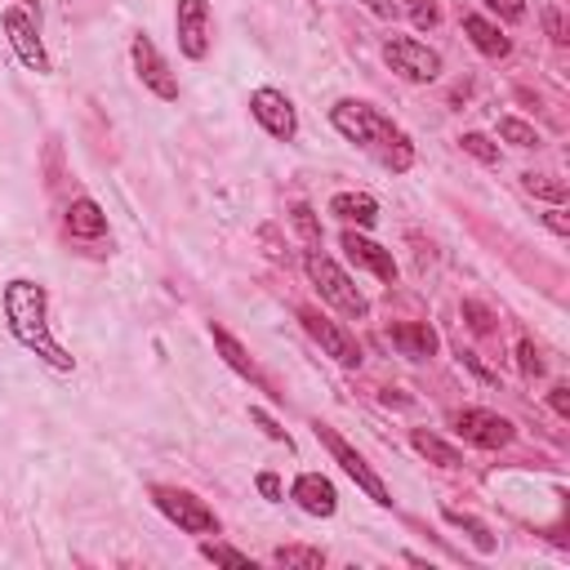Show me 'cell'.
Listing matches in <instances>:
<instances>
[{"label": "cell", "mask_w": 570, "mask_h": 570, "mask_svg": "<svg viewBox=\"0 0 570 570\" xmlns=\"http://www.w3.org/2000/svg\"><path fill=\"white\" fill-rule=\"evenodd\" d=\"M0 316H4V330L13 334V343L22 352H31L45 370H53V374H71L76 370V356L53 334L45 281H36V276H9L0 285Z\"/></svg>", "instance_id": "6da1fadb"}, {"label": "cell", "mask_w": 570, "mask_h": 570, "mask_svg": "<svg viewBox=\"0 0 570 570\" xmlns=\"http://www.w3.org/2000/svg\"><path fill=\"white\" fill-rule=\"evenodd\" d=\"M330 125L338 129L343 142L370 151V156H374L383 169H392V174H405V169L414 165V142H410V134H405L387 111H379V107L365 102V98H338V102L330 107Z\"/></svg>", "instance_id": "7a4b0ae2"}, {"label": "cell", "mask_w": 570, "mask_h": 570, "mask_svg": "<svg viewBox=\"0 0 570 570\" xmlns=\"http://www.w3.org/2000/svg\"><path fill=\"white\" fill-rule=\"evenodd\" d=\"M303 272H307L312 289L321 294V303H330L334 312H343V316H352V321H365V316H370V298L356 289V281H352L330 254L307 249V254H303Z\"/></svg>", "instance_id": "3957f363"}, {"label": "cell", "mask_w": 570, "mask_h": 570, "mask_svg": "<svg viewBox=\"0 0 570 570\" xmlns=\"http://www.w3.org/2000/svg\"><path fill=\"white\" fill-rule=\"evenodd\" d=\"M0 31H4L13 58H18L27 71H36V76H49V71H53V58H49V49H45L40 13H36V9H27V4H18V0L4 4V9H0Z\"/></svg>", "instance_id": "277c9868"}, {"label": "cell", "mask_w": 570, "mask_h": 570, "mask_svg": "<svg viewBox=\"0 0 570 570\" xmlns=\"http://www.w3.org/2000/svg\"><path fill=\"white\" fill-rule=\"evenodd\" d=\"M151 503H156V512H160L169 525H178L183 534L205 539V534H218V530H223L218 512H214L200 494H191V490H183V485H151Z\"/></svg>", "instance_id": "5b68a950"}, {"label": "cell", "mask_w": 570, "mask_h": 570, "mask_svg": "<svg viewBox=\"0 0 570 570\" xmlns=\"http://www.w3.org/2000/svg\"><path fill=\"white\" fill-rule=\"evenodd\" d=\"M312 432H316V441L330 450V459H334V463H338V468H343V472L356 481V490H361L370 503L392 508V490H387V485H383V476H379V472L365 463V454H361L356 445H347V441H343V436H338L330 423H321V419L312 423Z\"/></svg>", "instance_id": "8992f818"}, {"label": "cell", "mask_w": 570, "mask_h": 570, "mask_svg": "<svg viewBox=\"0 0 570 570\" xmlns=\"http://www.w3.org/2000/svg\"><path fill=\"white\" fill-rule=\"evenodd\" d=\"M383 62L410 85H432V80H441V67H445V58L432 45L414 40V36H387L383 40Z\"/></svg>", "instance_id": "52a82bcc"}, {"label": "cell", "mask_w": 570, "mask_h": 570, "mask_svg": "<svg viewBox=\"0 0 570 570\" xmlns=\"http://www.w3.org/2000/svg\"><path fill=\"white\" fill-rule=\"evenodd\" d=\"M129 62H134V76L147 94H156L160 102H178V76L169 71L165 53L156 49V40L147 31H134L129 36Z\"/></svg>", "instance_id": "ba28073f"}, {"label": "cell", "mask_w": 570, "mask_h": 570, "mask_svg": "<svg viewBox=\"0 0 570 570\" xmlns=\"http://www.w3.org/2000/svg\"><path fill=\"white\" fill-rule=\"evenodd\" d=\"M249 116H254V120L263 125V134L276 138V142H294V138H298V107H294V98H289L285 89H276V85L249 89Z\"/></svg>", "instance_id": "9c48e42d"}, {"label": "cell", "mask_w": 570, "mask_h": 570, "mask_svg": "<svg viewBox=\"0 0 570 570\" xmlns=\"http://www.w3.org/2000/svg\"><path fill=\"white\" fill-rule=\"evenodd\" d=\"M454 428H459V436H463L468 445H476V450H503V445L517 436L512 419H503V414H494V410H485V405H463V410H454Z\"/></svg>", "instance_id": "30bf717a"}, {"label": "cell", "mask_w": 570, "mask_h": 570, "mask_svg": "<svg viewBox=\"0 0 570 570\" xmlns=\"http://www.w3.org/2000/svg\"><path fill=\"white\" fill-rule=\"evenodd\" d=\"M174 40L187 62H200L209 53V0H178L174 4Z\"/></svg>", "instance_id": "8fae6325"}, {"label": "cell", "mask_w": 570, "mask_h": 570, "mask_svg": "<svg viewBox=\"0 0 570 570\" xmlns=\"http://www.w3.org/2000/svg\"><path fill=\"white\" fill-rule=\"evenodd\" d=\"M298 321H303L307 338H312L325 356H334L338 365H361V347H356V338H352L338 321H330V316L316 312V307H298Z\"/></svg>", "instance_id": "7c38bea8"}, {"label": "cell", "mask_w": 570, "mask_h": 570, "mask_svg": "<svg viewBox=\"0 0 570 570\" xmlns=\"http://www.w3.org/2000/svg\"><path fill=\"white\" fill-rule=\"evenodd\" d=\"M343 249H347V258L356 263V267H365V272H374L383 285H396V258H392V249H383L379 240H370L361 227H343Z\"/></svg>", "instance_id": "4fadbf2b"}, {"label": "cell", "mask_w": 570, "mask_h": 570, "mask_svg": "<svg viewBox=\"0 0 570 570\" xmlns=\"http://www.w3.org/2000/svg\"><path fill=\"white\" fill-rule=\"evenodd\" d=\"M289 499H294L307 517H321V521H330V517L338 512V490H334V481H330L325 472H298V476L289 481Z\"/></svg>", "instance_id": "5bb4252c"}, {"label": "cell", "mask_w": 570, "mask_h": 570, "mask_svg": "<svg viewBox=\"0 0 570 570\" xmlns=\"http://www.w3.org/2000/svg\"><path fill=\"white\" fill-rule=\"evenodd\" d=\"M463 36H468V45H472L481 58H508V53H512V40L503 36V27L490 22V18L476 13V9L463 13Z\"/></svg>", "instance_id": "9a60e30c"}, {"label": "cell", "mask_w": 570, "mask_h": 570, "mask_svg": "<svg viewBox=\"0 0 570 570\" xmlns=\"http://www.w3.org/2000/svg\"><path fill=\"white\" fill-rule=\"evenodd\" d=\"M330 214L343 223V227H361L370 232L379 223V200L370 191H334L330 196Z\"/></svg>", "instance_id": "2e32d148"}, {"label": "cell", "mask_w": 570, "mask_h": 570, "mask_svg": "<svg viewBox=\"0 0 570 570\" xmlns=\"http://www.w3.org/2000/svg\"><path fill=\"white\" fill-rule=\"evenodd\" d=\"M387 338H392V347H396L401 356H410V361H428V356L436 352V343H441L428 321H396V325L387 330Z\"/></svg>", "instance_id": "e0dca14e"}, {"label": "cell", "mask_w": 570, "mask_h": 570, "mask_svg": "<svg viewBox=\"0 0 570 570\" xmlns=\"http://www.w3.org/2000/svg\"><path fill=\"white\" fill-rule=\"evenodd\" d=\"M67 232L80 236V240H102L107 236V214L94 196H76L67 205Z\"/></svg>", "instance_id": "ac0fdd59"}, {"label": "cell", "mask_w": 570, "mask_h": 570, "mask_svg": "<svg viewBox=\"0 0 570 570\" xmlns=\"http://www.w3.org/2000/svg\"><path fill=\"white\" fill-rule=\"evenodd\" d=\"M209 338H214V352L227 361V370H236L240 379H254V383H263L258 379V365H254V356L245 352V343L227 330V325H218V321H209Z\"/></svg>", "instance_id": "d6986e66"}, {"label": "cell", "mask_w": 570, "mask_h": 570, "mask_svg": "<svg viewBox=\"0 0 570 570\" xmlns=\"http://www.w3.org/2000/svg\"><path fill=\"white\" fill-rule=\"evenodd\" d=\"M410 450L423 454V459L436 463V468H463V454H459L445 436H436V432H428V428H410Z\"/></svg>", "instance_id": "ffe728a7"}, {"label": "cell", "mask_w": 570, "mask_h": 570, "mask_svg": "<svg viewBox=\"0 0 570 570\" xmlns=\"http://www.w3.org/2000/svg\"><path fill=\"white\" fill-rule=\"evenodd\" d=\"M441 517H445L454 530H463V534H468V543H472L481 557H490V552L499 548V539L490 534V525H485L481 517H472V512H459V508H441Z\"/></svg>", "instance_id": "44dd1931"}, {"label": "cell", "mask_w": 570, "mask_h": 570, "mask_svg": "<svg viewBox=\"0 0 570 570\" xmlns=\"http://www.w3.org/2000/svg\"><path fill=\"white\" fill-rule=\"evenodd\" d=\"M494 134H499L503 142H512V147H521V151H530V147H539V142H543V138H539V129H534L530 120H521V116H512V111L494 120Z\"/></svg>", "instance_id": "7402d4cb"}, {"label": "cell", "mask_w": 570, "mask_h": 570, "mask_svg": "<svg viewBox=\"0 0 570 570\" xmlns=\"http://www.w3.org/2000/svg\"><path fill=\"white\" fill-rule=\"evenodd\" d=\"M200 557H205V561H214V566H236V570H254V557H249V552H240V548H232V543H223L218 534H214V539H209V534L200 539Z\"/></svg>", "instance_id": "603a6c76"}, {"label": "cell", "mask_w": 570, "mask_h": 570, "mask_svg": "<svg viewBox=\"0 0 570 570\" xmlns=\"http://www.w3.org/2000/svg\"><path fill=\"white\" fill-rule=\"evenodd\" d=\"M276 566H298V570H321L325 566V552L321 548H307V543H281L272 552Z\"/></svg>", "instance_id": "cb8c5ba5"}, {"label": "cell", "mask_w": 570, "mask_h": 570, "mask_svg": "<svg viewBox=\"0 0 570 570\" xmlns=\"http://www.w3.org/2000/svg\"><path fill=\"white\" fill-rule=\"evenodd\" d=\"M521 187H525L530 196H543V200H552V205H566V183L552 178V174H521Z\"/></svg>", "instance_id": "d4e9b609"}, {"label": "cell", "mask_w": 570, "mask_h": 570, "mask_svg": "<svg viewBox=\"0 0 570 570\" xmlns=\"http://www.w3.org/2000/svg\"><path fill=\"white\" fill-rule=\"evenodd\" d=\"M459 147H463L468 156H476L481 165H499V142H490V138L476 134V129H468V134L459 138Z\"/></svg>", "instance_id": "484cf974"}, {"label": "cell", "mask_w": 570, "mask_h": 570, "mask_svg": "<svg viewBox=\"0 0 570 570\" xmlns=\"http://www.w3.org/2000/svg\"><path fill=\"white\" fill-rule=\"evenodd\" d=\"M517 370H521L525 379H539V374H543V356H539L534 338H517Z\"/></svg>", "instance_id": "4316f807"}, {"label": "cell", "mask_w": 570, "mask_h": 570, "mask_svg": "<svg viewBox=\"0 0 570 570\" xmlns=\"http://www.w3.org/2000/svg\"><path fill=\"white\" fill-rule=\"evenodd\" d=\"M405 4V13H410V22L419 27V31H432L436 22H441V9L432 4V0H401Z\"/></svg>", "instance_id": "83f0119b"}, {"label": "cell", "mask_w": 570, "mask_h": 570, "mask_svg": "<svg viewBox=\"0 0 570 570\" xmlns=\"http://www.w3.org/2000/svg\"><path fill=\"white\" fill-rule=\"evenodd\" d=\"M249 423H258V428H263V436H272V441H281L285 450H294L289 432H285V428H281V423H276V419H272V414H267L263 405H249Z\"/></svg>", "instance_id": "f1b7e54d"}, {"label": "cell", "mask_w": 570, "mask_h": 570, "mask_svg": "<svg viewBox=\"0 0 570 570\" xmlns=\"http://www.w3.org/2000/svg\"><path fill=\"white\" fill-rule=\"evenodd\" d=\"M289 218H294V227H298V232L307 236V245L316 249V245H321V227H316L312 209H307V205H294V209H289Z\"/></svg>", "instance_id": "f546056e"}, {"label": "cell", "mask_w": 570, "mask_h": 570, "mask_svg": "<svg viewBox=\"0 0 570 570\" xmlns=\"http://www.w3.org/2000/svg\"><path fill=\"white\" fill-rule=\"evenodd\" d=\"M254 485H258V494H263L267 503H281V499H285V485H281V476H276L272 468H263V472L254 476Z\"/></svg>", "instance_id": "4dcf8cb0"}, {"label": "cell", "mask_w": 570, "mask_h": 570, "mask_svg": "<svg viewBox=\"0 0 570 570\" xmlns=\"http://www.w3.org/2000/svg\"><path fill=\"white\" fill-rule=\"evenodd\" d=\"M490 13H499L503 22H521L525 18V0H481Z\"/></svg>", "instance_id": "1f68e13d"}, {"label": "cell", "mask_w": 570, "mask_h": 570, "mask_svg": "<svg viewBox=\"0 0 570 570\" xmlns=\"http://www.w3.org/2000/svg\"><path fill=\"white\" fill-rule=\"evenodd\" d=\"M539 223H543L552 236H570V218H566V209H561V205L543 209V214H539Z\"/></svg>", "instance_id": "d6a6232c"}, {"label": "cell", "mask_w": 570, "mask_h": 570, "mask_svg": "<svg viewBox=\"0 0 570 570\" xmlns=\"http://www.w3.org/2000/svg\"><path fill=\"white\" fill-rule=\"evenodd\" d=\"M548 405H552V414H557V419H570V387H566V383H557V387L548 392Z\"/></svg>", "instance_id": "836d02e7"}, {"label": "cell", "mask_w": 570, "mask_h": 570, "mask_svg": "<svg viewBox=\"0 0 570 570\" xmlns=\"http://www.w3.org/2000/svg\"><path fill=\"white\" fill-rule=\"evenodd\" d=\"M463 316H468V325H472L476 334H485V330H490V312H485L481 303H463Z\"/></svg>", "instance_id": "e575fe53"}, {"label": "cell", "mask_w": 570, "mask_h": 570, "mask_svg": "<svg viewBox=\"0 0 570 570\" xmlns=\"http://www.w3.org/2000/svg\"><path fill=\"white\" fill-rule=\"evenodd\" d=\"M543 27H548V36H552L557 45L566 40V31H561V13H557V9H543Z\"/></svg>", "instance_id": "d590c367"}, {"label": "cell", "mask_w": 570, "mask_h": 570, "mask_svg": "<svg viewBox=\"0 0 570 570\" xmlns=\"http://www.w3.org/2000/svg\"><path fill=\"white\" fill-rule=\"evenodd\" d=\"M463 365H468V370H472L476 379H485V383H494V374H490V370H485V365H481V361H476L472 352H463Z\"/></svg>", "instance_id": "8d00e7d4"}, {"label": "cell", "mask_w": 570, "mask_h": 570, "mask_svg": "<svg viewBox=\"0 0 570 570\" xmlns=\"http://www.w3.org/2000/svg\"><path fill=\"white\" fill-rule=\"evenodd\" d=\"M370 13H379V18H392V9H396V0H361Z\"/></svg>", "instance_id": "74e56055"}, {"label": "cell", "mask_w": 570, "mask_h": 570, "mask_svg": "<svg viewBox=\"0 0 570 570\" xmlns=\"http://www.w3.org/2000/svg\"><path fill=\"white\" fill-rule=\"evenodd\" d=\"M18 4H27V9H31V4H36V0H18Z\"/></svg>", "instance_id": "f35d334b"}]
</instances>
